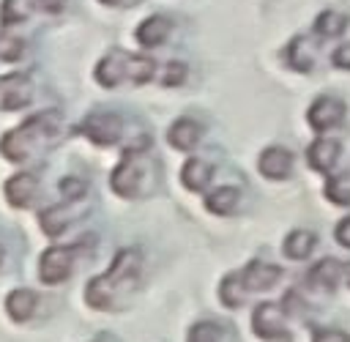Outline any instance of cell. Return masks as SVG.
<instances>
[{"mask_svg": "<svg viewBox=\"0 0 350 342\" xmlns=\"http://www.w3.org/2000/svg\"><path fill=\"white\" fill-rule=\"evenodd\" d=\"M139 274H142V252L137 246L120 249L109 268L98 276H93L85 287V301L88 306L98 312H115L126 304L129 295L139 287Z\"/></svg>", "mask_w": 350, "mask_h": 342, "instance_id": "6da1fadb", "label": "cell"}, {"mask_svg": "<svg viewBox=\"0 0 350 342\" xmlns=\"http://www.w3.org/2000/svg\"><path fill=\"white\" fill-rule=\"evenodd\" d=\"M60 123H63V115L57 109H44V112L30 115L25 123H19L16 129L3 134L0 153L14 164H25L44 148V142L52 134H57Z\"/></svg>", "mask_w": 350, "mask_h": 342, "instance_id": "7a4b0ae2", "label": "cell"}, {"mask_svg": "<svg viewBox=\"0 0 350 342\" xmlns=\"http://www.w3.org/2000/svg\"><path fill=\"white\" fill-rule=\"evenodd\" d=\"M150 183H153V164L145 153V145L129 148L109 175V189L123 200H137L148 194Z\"/></svg>", "mask_w": 350, "mask_h": 342, "instance_id": "3957f363", "label": "cell"}, {"mask_svg": "<svg viewBox=\"0 0 350 342\" xmlns=\"http://www.w3.org/2000/svg\"><path fill=\"white\" fill-rule=\"evenodd\" d=\"M252 331H254V337H260L265 342H293L284 309H282V304H273V301H262L254 306Z\"/></svg>", "mask_w": 350, "mask_h": 342, "instance_id": "277c9868", "label": "cell"}, {"mask_svg": "<svg viewBox=\"0 0 350 342\" xmlns=\"http://www.w3.org/2000/svg\"><path fill=\"white\" fill-rule=\"evenodd\" d=\"M77 131L85 140H90L93 145L107 148V145H115L123 137V120L115 112H90L88 118H82Z\"/></svg>", "mask_w": 350, "mask_h": 342, "instance_id": "5b68a950", "label": "cell"}, {"mask_svg": "<svg viewBox=\"0 0 350 342\" xmlns=\"http://www.w3.org/2000/svg\"><path fill=\"white\" fill-rule=\"evenodd\" d=\"M77 260V246H49L41 252L38 260V279L44 285H60L71 276Z\"/></svg>", "mask_w": 350, "mask_h": 342, "instance_id": "8992f818", "label": "cell"}, {"mask_svg": "<svg viewBox=\"0 0 350 342\" xmlns=\"http://www.w3.org/2000/svg\"><path fill=\"white\" fill-rule=\"evenodd\" d=\"M347 115V107L339 96H317L306 109V123L317 134H325L331 129H339Z\"/></svg>", "mask_w": 350, "mask_h": 342, "instance_id": "52a82bcc", "label": "cell"}, {"mask_svg": "<svg viewBox=\"0 0 350 342\" xmlns=\"http://www.w3.org/2000/svg\"><path fill=\"white\" fill-rule=\"evenodd\" d=\"M129 57H131V52H126V49H118V47L109 49L96 63V71H93L96 82L101 88H118L120 82H126L129 79Z\"/></svg>", "mask_w": 350, "mask_h": 342, "instance_id": "ba28073f", "label": "cell"}, {"mask_svg": "<svg viewBox=\"0 0 350 342\" xmlns=\"http://www.w3.org/2000/svg\"><path fill=\"white\" fill-rule=\"evenodd\" d=\"M238 279L246 293H265L282 279V268L265 260H249L243 271H238Z\"/></svg>", "mask_w": 350, "mask_h": 342, "instance_id": "9c48e42d", "label": "cell"}, {"mask_svg": "<svg viewBox=\"0 0 350 342\" xmlns=\"http://www.w3.org/2000/svg\"><path fill=\"white\" fill-rule=\"evenodd\" d=\"M295 159L293 150L284 145H268L260 156H257V170L268 178V181H287L293 175Z\"/></svg>", "mask_w": 350, "mask_h": 342, "instance_id": "30bf717a", "label": "cell"}, {"mask_svg": "<svg viewBox=\"0 0 350 342\" xmlns=\"http://www.w3.org/2000/svg\"><path fill=\"white\" fill-rule=\"evenodd\" d=\"M314 60H317V41L306 33H298L287 41L284 47V63L298 71V74H309L314 68Z\"/></svg>", "mask_w": 350, "mask_h": 342, "instance_id": "8fae6325", "label": "cell"}, {"mask_svg": "<svg viewBox=\"0 0 350 342\" xmlns=\"http://www.w3.org/2000/svg\"><path fill=\"white\" fill-rule=\"evenodd\" d=\"M342 279H345V265L336 257H323L306 271V285L320 293H328V295L339 287Z\"/></svg>", "mask_w": 350, "mask_h": 342, "instance_id": "7c38bea8", "label": "cell"}, {"mask_svg": "<svg viewBox=\"0 0 350 342\" xmlns=\"http://www.w3.org/2000/svg\"><path fill=\"white\" fill-rule=\"evenodd\" d=\"M33 82L27 74H5L0 77V109H19L30 101Z\"/></svg>", "mask_w": 350, "mask_h": 342, "instance_id": "4fadbf2b", "label": "cell"}, {"mask_svg": "<svg viewBox=\"0 0 350 342\" xmlns=\"http://www.w3.org/2000/svg\"><path fill=\"white\" fill-rule=\"evenodd\" d=\"M170 33H172V19L167 14H150L137 25L134 38L145 49H156L170 38Z\"/></svg>", "mask_w": 350, "mask_h": 342, "instance_id": "5bb4252c", "label": "cell"}, {"mask_svg": "<svg viewBox=\"0 0 350 342\" xmlns=\"http://www.w3.org/2000/svg\"><path fill=\"white\" fill-rule=\"evenodd\" d=\"M202 134H205V126L200 120H194V118H178L167 129V142L175 150H194L200 145Z\"/></svg>", "mask_w": 350, "mask_h": 342, "instance_id": "9a60e30c", "label": "cell"}, {"mask_svg": "<svg viewBox=\"0 0 350 342\" xmlns=\"http://www.w3.org/2000/svg\"><path fill=\"white\" fill-rule=\"evenodd\" d=\"M339 156H342V145L336 140H328V137H317L306 148V161L314 172H331L336 167Z\"/></svg>", "mask_w": 350, "mask_h": 342, "instance_id": "2e32d148", "label": "cell"}, {"mask_svg": "<svg viewBox=\"0 0 350 342\" xmlns=\"http://www.w3.org/2000/svg\"><path fill=\"white\" fill-rule=\"evenodd\" d=\"M3 192H5L8 205H14V208H27V205L36 200V194H38V181H36L33 172H16V175H11V178L5 181Z\"/></svg>", "mask_w": 350, "mask_h": 342, "instance_id": "e0dca14e", "label": "cell"}, {"mask_svg": "<svg viewBox=\"0 0 350 342\" xmlns=\"http://www.w3.org/2000/svg\"><path fill=\"white\" fill-rule=\"evenodd\" d=\"M68 205H71V202L63 200V205H52V208H44V211L38 213V224H41L44 235L55 238V235H60L63 230L71 227V222L77 219V213H71Z\"/></svg>", "mask_w": 350, "mask_h": 342, "instance_id": "ac0fdd59", "label": "cell"}, {"mask_svg": "<svg viewBox=\"0 0 350 342\" xmlns=\"http://www.w3.org/2000/svg\"><path fill=\"white\" fill-rule=\"evenodd\" d=\"M347 25H350V16L347 14H342L336 8H325V11L317 14L312 30H314V36L320 41H328V38H339L347 30Z\"/></svg>", "mask_w": 350, "mask_h": 342, "instance_id": "d6986e66", "label": "cell"}, {"mask_svg": "<svg viewBox=\"0 0 350 342\" xmlns=\"http://www.w3.org/2000/svg\"><path fill=\"white\" fill-rule=\"evenodd\" d=\"M211 178H213V167L202 159H186L180 167V183L189 192H205Z\"/></svg>", "mask_w": 350, "mask_h": 342, "instance_id": "ffe728a7", "label": "cell"}, {"mask_svg": "<svg viewBox=\"0 0 350 342\" xmlns=\"http://www.w3.org/2000/svg\"><path fill=\"white\" fill-rule=\"evenodd\" d=\"M317 246V235L312 230H290L282 241V252L287 260H306Z\"/></svg>", "mask_w": 350, "mask_h": 342, "instance_id": "44dd1931", "label": "cell"}, {"mask_svg": "<svg viewBox=\"0 0 350 342\" xmlns=\"http://www.w3.org/2000/svg\"><path fill=\"white\" fill-rule=\"evenodd\" d=\"M36 306H38V295L30 290V287H16V290H11L8 293V298H5V312L14 317V320H30L33 317V312H36Z\"/></svg>", "mask_w": 350, "mask_h": 342, "instance_id": "7402d4cb", "label": "cell"}, {"mask_svg": "<svg viewBox=\"0 0 350 342\" xmlns=\"http://www.w3.org/2000/svg\"><path fill=\"white\" fill-rule=\"evenodd\" d=\"M241 200V192L235 186H219L211 194H205V208L216 216H230Z\"/></svg>", "mask_w": 350, "mask_h": 342, "instance_id": "603a6c76", "label": "cell"}, {"mask_svg": "<svg viewBox=\"0 0 350 342\" xmlns=\"http://www.w3.org/2000/svg\"><path fill=\"white\" fill-rule=\"evenodd\" d=\"M36 0H3L0 5V25L3 27H11V25H19L30 16Z\"/></svg>", "mask_w": 350, "mask_h": 342, "instance_id": "cb8c5ba5", "label": "cell"}, {"mask_svg": "<svg viewBox=\"0 0 350 342\" xmlns=\"http://www.w3.org/2000/svg\"><path fill=\"white\" fill-rule=\"evenodd\" d=\"M243 295H246V290H243L238 274H227V276L219 282V301H221L227 309H238V306L243 304Z\"/></svg>", "mask_w": 350, "mask_h": 342, "instance_id": "d4e9b609", "label": "cell"}, {"mask_svg": "<svg viewBox=\"0 0 350 342\" xmlns=\"http://www.w3.org/2000/svg\"><path fill=\"white\" fill-rule=\"evenodd\" d=\"M323 194L334 202V205H350V172H339V175H331L325 181V189Z\"/></svg>", "mask_w": 350, "mask_h": 342, "instance_id": "484cf974", "label": "cell"}, {"mask_svg": "<svg viewBox=\"0 0 350 342\" xmlns=\"http://www.w3.org/2000/svg\"><path fill=\"white\" fill-rule=\"evenodd\" d=\"M189 342H227V331L216 320H197L189 328Z\"/></svg>", "mask_w": 350, "mask_h": 342, "instance_id": "4316f807", "label": "cell"}, {"mask_svg": "<svg viewBox=\"0 0 350 342\" xmlns=\"http://www.w3.org/2000/svg\"><path fill=\"white\" fill-rule=\"evenodd\" d=\"M156 74V60L153 57H145V55H131L129 57V79L142 85V82H150Z\"/></svg>", "mask_w": 350, "mask_h": 342, "instance_id": "83f0119b", "label": "cell"}, {"mask_svg": "<svg viewBox=\"0 0 350 342\" xmlns=\"http://www.w3.org/2000/svg\"><path fill=\"white\" fill-rule=\"evenodd\" d=\"M25 52V41L19 36H11V33H0V60L5 63H14L19 60Z\"/></svg>", "mask_w": 350, "mask_h": 342, "instance_id": "f1b7e54d", "label": "cell"}, {"mask_svg": "<svg viewBox=\"0 0 350 342\" xmlns=\"http://www.w3.org/2000/svg\"><path fill=\"white\" fill-rule=\"evenodd\" d=\"M186 77H189L186 63H180V60H170V63L164 66L161 85H164V88H178V85H183V82H186Z\"/></svg>", "mask_w": 350, "mask_h": 342, "instance_id": "f546056e", "label": "cell"}, {"mask_svg": "<svg viewBox=\"0 0 350 342\" xmlns=\"http://www.w3.org/2000/svg\"><path fill=\"white\" fill-rule=\"evenodd\" d=\"M85 192H88V183L82 178H63L60 181V197L66 202H79L85 197Z\"/></svg>", "mask_w": 350, "mask_h": 342, "instance_id": "4dcf8cb0", "label": "cell"}, {"mask_svg": "<svg viewBox=\"0 0 350 342\" xmlns=\"http://www.w3.org/2000/svg\"><path fill=\"white\" fill-rule=\"evenodd\" d=\"M312 342H350V334L342 328H317Z\"/></svg>", "mask_w": 350, "mask_h": 342, "instance_id": "1f68e13d", "label": "cell"}, {"mask_svg": "<svg viewBox=\"0 0 350 342\" xmlns=\"http://www.w3.org/2000/svg\"><path fill=\"white\" fill-rule=\"evenodd\" d=\"M331 63L342 71H350V41L347 44H339L334 52H331Z\"/></svg>", "mask_w": 350, "mask_h": 342, "instance_id": "d6a6232c", "label": "cell"}, {"mask_svg": "<svg viewBox=\"0 0 350 342\" xmlns=\"http://www.w3.org/2000/svg\"><path fill=\"white\" fill-rule=\"evenodd\" d=\"M334 238H336L339 246L350 249V216H345V219L336 222V227H334Z\"/></svg>", "mask_w": 350, "mask_h": 342, "instance_id": "836d02e7", "label": "cell"}, {"mask_svg": "<svg viewBox=\"0 0 350 342\" xmlns=\"http://www.w3.org/2000/svg\"><path fill=\"white\" fill-rule=\"evenodd\" d=\"M36 5L41 11H46V14H60L68 5V0H36Z\"/></svg>", "mask_w": 350, "mask_h": 342, "instance_id": "e575fe53", "label": "cell"}, {"mask_svg": "<svg viewBox=\"0 0 350 342\" xmlns=\"http://www.w3.org/2000/svg\"><path fill=\"white\" fill-rule=\"evenodd\" d=\"M98 3H104V5H123L126 0H98Z\"/></svg>", "mask_w": 350, "mask_h": 342, "instance_id": "d590c367", "label": "cell"}, {"mask_svg": "<svg viewBox=\"0 0 350 342\" xmlns=\"http://www.w3.org/2000/svg\"><path fill=\"white\" fill-rule=\"evenodd\" d=\"M3 260H5V249L0 246V265H3Z\"/></svg>", "mask_w": 350, "mask_h": 342, "instance_id": "8d00e7d4", "label": "cell"}, {"mask_svg": "<svg viewBox=\"0 0 350 342\" xmlns=\"http://www.w3.org/2000/svg\"><path fill=\"white\" fill-rule=\"evenodd\" d=\"M345 276H347V287H350V268H347V271H345Z\"/></svg>", "mask_w": 350, "mask_h": 342, "instance_id": "74e56055", "label": "cell"}]
</instances>
